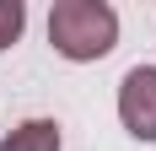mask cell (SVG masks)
<instances>
[{
  "label": "cell",
  "instance_id": "obj_3",
  "mask_svg": "<svg viewBox=\"0 0 156 151\" xmlns=\"http://www.w3.org/2000/svg\"><path fill=\"white\" fill-rule=\"evenodd\" d=\"M0 151H65V135H59L54 119H22V124L5 130Z\"/></svg>",
  "mask_w": 156,
  "mask_h": 151
},
{
  "label": "cell",
  "instance_id": "obj_1",
  "mask_svg": "<svg viewBox=\"0 0 156 151\" xmlns=\"http://www.w3.org/2000/svg\"><path fill=\"white\" fill-rule=\"evenodd\" d=\"M48 43L70 65H92L119 43V11L108 0H54L48 11Z\"/></svg>",
  "mask_w": 156,
  "mask_h": 151
},
{
  "label": "cell",
  "instance_id": "obj_2",
  "mask_svg": "<svg viewBox=\"0 0 156 151\" xmlns=\"http://www.w3.org/2000/svg\"><path fill=\"white\" fill-rule=\"evenodd\" d=\"M119 124L135 140H156V65H135L119 81Z\"/></svg>",
  "mask_w": 156,
  "mask_h": 151
},
{
  "label": "cell",
  "instance_id": "obj_4",
  "mask_svg": "<svg viewBox=\"0 0 156 151\" xmlns=\"http://www.w3.org/2000/svg\"><path fill=\"white\" fill-rule=\"evenodd\" d=\"M22 27H27V6L22 0H0V54L22 38Z\"/></svg>",
  "mask_w": 156,
  "mask_h": 151
}]
</instances>
